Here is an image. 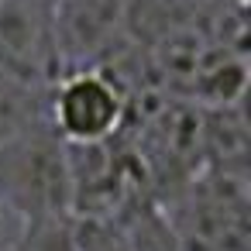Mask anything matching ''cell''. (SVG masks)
<instances>
[{"mask_svg":"<svg viewBox=\"0 0 251 251\" xmlns=\"http://www.w3.org/2000/svg\"><path fill=\"white\" fill-rule=\"evenodd\" d=\"M0 200L28 227L73 217L69 151L45 114L0 145Z\"/></svg>","mask_w":251,"mask_h":251,"instance_id":"1","label":"cell"},{"mask_svg":"<svg viewBox=\"0 0 251 251\" xmlns=\"http://www.w3.org/2000/svg\"><path fill=\"white\" fill-rule=\"evenodd\" d=\"M45 121L66 145L117 141L131 121V93L107 66L69 69L45 90Z\"/></svg>","mask_w":251,"mask_h":251,"instance_id":"2","label":"cell"},{"mask_svg":"<svg viewBox=\"0 0 251 251\" xmlns=\"http://www.w3.org/2000/svg\"><path fill=\"white\" fill-rule=\"evenodd\" d=\"M189 251H248V179L244 169H213L162 203Z\"/></svg>","mask_w":251,"mask_h":251,"instance_id":"3","label":"cell"},{"mask_svg":"<svg viewBox=\"0 0 251 251\" xmlns=\"http://www.w3.org/2000/svg\"><path fill=\"white\" fill-rule=\"evenodd\" d=\"M0 76L42 93L62 76L52 0H0Z\"/></svg>","mask_w":251,"mask_h":251,"instance_id":"4","label":"cell"},{"mask_svg":"<svg viewBox=\"0 0 251 251\" xmlns=\"http://www.w3.org/2000/svg\"><path fill=\"white\" fill-rule=\"evenodd\" d=\"M127 0H52L62 73L100 66L124 31Z\"/></svg>","mask_w":251,"mask_h":251,"instance_id":"5","label":"cell"},{"mask_svg":"<svg viewBox=\"0 0 251 251\" xmlns=\"http://www.w3.org/2000/svg\"><path fill=\"white\" fill-rule=\"evenodd\" d=\"M124 251H189L165 206L151 196H134L117 213Z\"/></svg>","mask_w":251,"mask_h":251,"instance_id":"6","label":"cell"},{"mask_svg":"<svg viewBox=\"0 0 251 251\" xmlns=\"http://www.w3.org/2000/svg\"><path fill=\"white\" fill-rule=\"evenodd\" d=\"M45 114V93L0 76V145Z\"/></svg>","mask_w":251,"mask_h":251,"instance_id":"7","label":"cell"},{"mask_svg":"<svg viewBox=\"0 0 251 251\" xmlns=\"http://www.w3.org/2000/svg\"><path fill=\"white\" fill-rule=\"evenodd\" d=\"M28 234V224L0 200V251H18V244L25 241Z\"/></svg>","mask_w":251,"mask_h":251,"instance_id":"8","label":"cell"}]
</instances>
